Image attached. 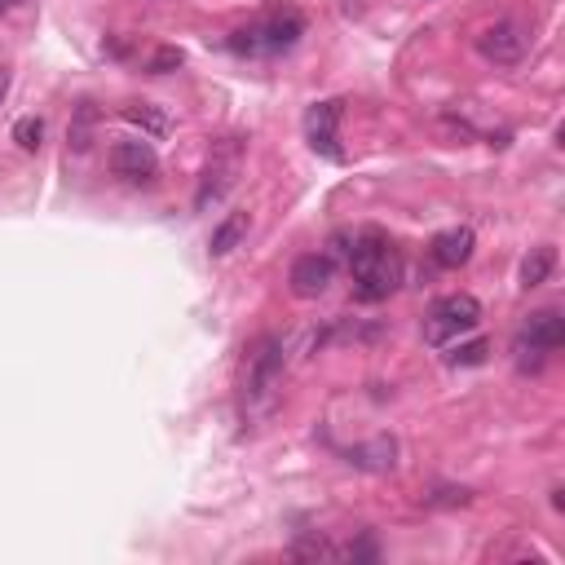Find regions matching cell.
<instances>
[{
	"instance_id": "cell-1",
	"label": "cell",
	"mask_w": 565,
	"mask_h": 565,
	"mask_svg": "<svg viewBox=\"0 0 565 565\" xmlns=\"http://www.w3.org/2000/svg\"><path fill=\"white\" fill-rule=\"evenodd\" d=\"M349 270H354V296L362 305L389 301L402 283V257L393 252V243L380 230H362L354 234L349 248Z\"/></svg>"
},
{
	"instance_id": "cell-2",
	"label": "cell",
	"mask_w": 565,
	"mask_h": 565,
	"mask_svg": "<svg viewBox=\"0 0 565 565\" xmlns=\"http://www.w3.org/2000/svg\"><path fill=\"white\" fill-rule=\"evenodd\" d=\"M283 385V340L265 336L257 340V349L248 354V367H243V402L248 411H270L274 398H279Z\"/></svg>"
},
{
	"instance_id": "cell-3",
	"label": "cell",
	"mask_w": 565,
	"mask_h": 565,
	"mask_svg": "<svg viewBox=\"0 0 565 565\" xmlns=\"http://www.w3.org/2000/svg\"><path fill=\"white\" fill-rule=\"evenodd\" d=\"M477 323H482V305H477V296L451 292L429 309V318H424V340H429V345H451L455 336L473 332Z\"/></svg>"
},
{
	"instance_id": "cell-4",
	"label": "cell",
	"mask_w": 565,
	"mask_h": 565,
	"mask_svg": "<svg viewBox=\"0 0 565 565\" xmlns=\"http://www.w3.org/2000/svg\"><path fill=\"white\" fill-rule=\"evenodd\" d=\"M239 164H243L239 137H226V142L212 151L208 168H204V181H199V195H195V208L199 212H208L212 204H221V199H226V190L234 186V177H239Z\"/></svg>"
},
{
	"instance_id": "cell-5",
	"label": "cell",
	"mask_w": 565,
	"mask_h": 565,
	"mask_svg": "<svg viewBox=\"0 0 565 565\" xmlns=\"http://www.w3.org/2000/svg\"><path fill=\"white\" fill-rule=\"evenodd\" d=\"M526 49H530V31L513 23V18L490 23L482 36H477V53H482L486 62H495V67H517V62L526 58Z\"/></svg>"
},
{
	"instance_id": "cell-6",
	"label": "cell",
	"mask_w": 565,
	"mask_h": 565,
	"mask_svg": "<svg viewBox=\"0 0 565 565\" xmlns=\"http://www.w3.org/2000/svg\"><path fill=\"white\" fill-rule=\"evenodd\" d=\"M332 257H323V252H305V257L292 261V270H287V283H292V292L301 296V301H314V296H323L327 287H332Z\"/></svg>"
},
{
	"instance_id": "cell-7",
	"label": "cell",
	"mask_w": 565,
	"mask_h": 565,
	"mask_svg": "<svg viewBox=\"0 0 565 565\" xmlns=\"http://www.w3.org/2000/svg\"><path fill=\"white\" fill-rule=\"evenodd\" d=\"M111 173L124 181H151L159 173V155L151 142H115L111 146Z\"/></svg>"
},
{
	"instance_id": "cell-8",
	"label": "cell",
	"mask_w": 565,
	"mask_h": 565,
	"mask_svg": "<svg viewBox=\"0 0 565 565\" xmlns=\"http://www.w3.org/2000/svg\"><path fill=\"white\" fill-rule=\"evenodd\" d=\"M336 129H340V102H318L309 106L305 115V137L323 159H340V146H336Z\"/></svg>"
},
{
	"instance_id": "cell-9",
	"label": "cell",
	"mask_w": 565,
	"mask_h": 565,
	"mask_svg": "<svg viewBox=\"0 0 565 565\" xmlns=\"http://www.w3.org/2000/svg\"><path fill=\"white\" fill-rule=\"evenodd\" d=\"M517 340H526V345H539L543 354H557L565 345V318L561 309H535V314H526V323L517 327Z\"/></svg>"
},
{
	"instance_id": "cell-10",
	"label": "cell",
	"mask_w": 565,
	"mask_h": 565,
	"mask_svg": "<svg viewBox=\"0 0 565 565\" xmlns=\"http://www.w3.org/2000/svg\"><path fill=\"white\" fill-rule=\"evenodd\" d=\"M473 248H477V234L468 226H455V230H442L429 243V257H433V265H442V270H460V265H468V257H473Z\"/></svg>"
},
{
	"instance_id": "cell-11",
	"label": "cell",
	"mask_w": 565,
	"mask_h": 565,
	"mask_svg": "<svg viewBox=\"0 0 565 565\" xmlns=\"http://www.w3.org/2000/svg\"><path fill=\"white\" fill-rule=\"evenodd\" d=\"M349 464L367 468V473H389V468L398 464V442H393V437H371V442L349 451Z\"/></svg>"
},
{
	"instance_id": "cell-12",
	"label": "cell",
	"mask_w": 565,
	"mask_h": 565,
	"mask_svg": "<svg viewBox=\"0 0 565 565\" xmlns=\"http://www.w3.org/2000/svg\"><path fill=\"white\" fill-rule=\"evenodd\" d=\"M261 31H265V49H270V53H283V49H292L296 40H301L305 18L287 9V14H274L270 23H261Z\"/></svg>"
},
{
	"instance_id": "cell-13",
	"label": "cell",
	"mask_w": 565,
	"mask_h": 565,
	"mask_svg": "<svg viewBox=\"0 0 565 565\" xmlns=\"http://www.w3.org/2000/svg\"><path fill=\"white\" fill-rule=\"evenodd\" d=\"M248 239V212H230L226 221H221L217 230H212V239H208V248H212V257H230L239 243Z\"/></svg>"
},
{
	"instance_id": "cell-14",
	"label": "cell",
	"mask_w": 565,
	"mask_h": 565,
	"mask_svg": "<svg viewBox=\"0 0 565 565\" xmlns=\"http://www.w3.org/2000/svg\"><path fill=\"white\" fill-rule=\"evenodd\" d=\"M124 120L137 124V129L151 133V137H168V129H173L168 115L159 111V106H151V102H129V106H124Z\"/></svg>"
},
{
	"instance_id": "cell-15",
	"label": "cell",
	"mask_w": 565,
	"mask_h": 565,
	"mask_svg": "<svg viewBox=\"0 0 565 565\" xmlns=\"http://www.w3.org/2000/svg\"><path fill=\"white\" fill-rule=\"evenodd\" d=\"M552 265H557V252H552V248H535L526 261H521V287H539V283H548Z\"/></svg>"
},
{
	"instance_id": "cell-16",
	"label": "cell",
	"mask_w": 565,
	"mask_h": 565,
	"mask_svg": "<svg viewBox=\"0 0 565 565\" xmlns=\"http://www.w3.org/2000/svg\"><path fill=\"white\" fill-rule=\"evenodd\" d=\"M14 142L23 146V151H40V142H45V120L40 115H27V120L14 124Z\"/></svg>"
},
{
	"instance_id": "cell-17",
	"label": "cell",
	"mask_w": 565,
	"mask_h": 565,
	"mask_svg": "<svg viewBox=\"0 0 565 565\" xmlns=\"http://www.w3.org/2000/svg\"><path fill=\"white\" fill-rule=\"evenodd\" d=\"M473 499V490L468 486H437L433 495H424V504H433V508H455V504H468Z\"/></svg>"
},
{
	"instance_id": "cell-18",
	"label": "cell",
	"mask_w": 565,
	"mask_h": 565,
	"mask_svg": "<svg viewBox=\"0 0 565 565\" xmlns=\"http://www.w3.org/2000/svg\"><path fill=\"white\" fill-rule=\"evenodd\" d=\"M486 354H490L486 340H468V345H460V349L451 354V367H482Z\"/></svg>"
},
{
	"instance_id": "cell-19",
	"label": "cell",
	"mask_w": 565,
	"mask_h": 565,
	"mask_svg": "<svg viewBox=\"0 0 565 565\" xmlns=\"http://www.w3.org/2000/svg\"><path fill=\"white\" fill-rule=\"evenodd\" d=\"M181 62H186V58H181V49L164 45V49H155V58H151V67H146V71H151V76H168V71H177Z\"/></svg>"
},
{
	"instance_id": "cell-20",
	"label": "cell",
	"mask_w": 565,
	"mask_h": 565,
	"mask_svg": "<svg viewBox=\"0 0 565 565\" xmlns=\"http://www.w3.org/2000/svg\"><path fill=\"white\" fill-rule=\"evenodd\" d=\"M89 129H93V106L84 102V106H80L76 129H71V146H76V151H84V146H89Z\"/></svg>"
},
{
	"instance_id": "cell-21",
	"label": "cell",
	"mask_w": 565,
	"mask_h": 565,
	"mask_svg": "<svg viewBox=\"0 0 565 565\" xmlns=\"http://www.w3.org/2000/svg\"><path fill=\"white\" fill-rule=\"evenodd\" d=\"M340 557H354V561H376V543H367V539H362V543H349V548L340 552Z\"/></svg>"
},
{
	"instance_id": "cell-22",
	"label": "cell",
	"mask_w": 565,
	"mask_h": 565,
	"mask_svg": "<svg viewBox=\"0 0 565 565\" xmlns=\"http://www.w3.org/2000/svg\"><path fill=\"white\" fill-rule=\"evenodd\" d=\"M23 0H0V14H9V9H18Z\"/></svg>"
},
{
	"instance_id": "cell-23",
	"label": "cell",
	"mask_w": 565,
	"mask_h": 565,
	"mask_svg": "<svg viewBox=\"0 0 565 565\" xmlns=\"http://www.w3.org/2000/svg\"><path fill=\"white\" fill-rule=\"evenodd\" d=\"M5 89H9V80H5V71H0V102H5Z\"/></svg>"
}]
</instances>
